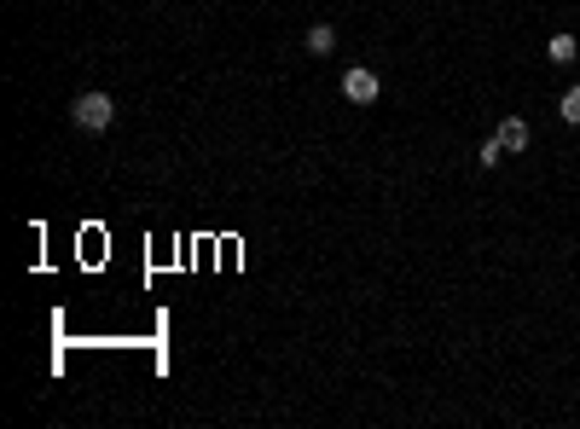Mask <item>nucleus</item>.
Returning a JSON list of instances; mask_svg holds the SVG:
<instances>
[{
	"label": "nucleus",
	"instance_id": "nucleus-1",
	"mask_svg": "<svg viewBox=\"0 0 580 429\" xmlns=\"http://www.w3.org/2000/svg\"><path fill=\"white\" fill-rule=\"evenodd\" d=\"M70 122H76L82 133H105L110 122H117V99H110V93H76V99H70Z\"/></svg>",
	"mask_w": 580,
	"mask_h": 429
},
{
	"label": "nucleus",
	"instance_id": "nucleus-2",
	"mask_svg": "<svg viewBox=\"0 0 580 429\" xmlns=\"http://www.w3.org/2000/svg\"><path fill=\"white\" fill-rule=\"evenodd\" d=\"M377 93H384L377 70H366V64H349V70H342V99H349V105H377Z\"/></svg>",
	"mask_w": 580,
	"mask_h": 429
},
{
	"label": "nucleus",
	"instance_id": "nucleus-3",
	"mask_svg": "<svg viewBox=\"0 0 580 429\" xmlns=\"http://www.w3.org/2000/svg\"><path fill=\"white\" fill-rule=\"evenodd\" d=\"M302 47H307L314 58H331V53H337V30H331V23H307Z\"/></svg>",
	"mask_w": 580,
	"mask_h": 429
},
{
	"label": "nucleus",
	"instance_id": "nucleus-4",
	"mask_svg": "<svg viewBox=\"0 0 580 429\" xmlns=\"http://www.w3.org/2000/svg\"><path fill=\"white\" fill-rule=\"evenodd\" d=\"M528 140H534V133H528L523 116H505L499 122V145H505V151H528Z\"/></svg>",
	"mask_w": 580,
	"mask_h": 429
},
{
	"label": "nucleus",
	"instance_id": "nucleus-5",
	"mask_svg": "<svg viewBox=\"0 0 580 429\" xmlns=\"http://www.w3.org/2000/svg\"><path fill=\"white\" fill-rule=\"evenodd\" d=\"M546 53H551V64H575V53H580V47H575V35H551V41H546Z\"/></svg>",
	"mask_w": 580,
	"mask_h": 429
},
{
	"label": "nucleus",
	"instance_id": "nucleus-6",
	"mask_svg": "<svg viewBox=\"0 0 580 429\" xmlns=\"http://www.w3.org/2000/svg\"><path fill=\"white\" fill-rule=\"evenodd\" d=\"M558 116L569 122V128H580V88H569V93L558 99Z\"/></svg>",
	"mask_w": 580,
	"mask_h": 429
},
{
	"label": "nucleus",
	"instance_id": "nucleus-7",
	"mask_svg": "<svg viewBox=\"0 0 580 429\" xmlns=\"http://www.w3.org/2000/svg\"><path fill=\"white\" fill-rule=\"evenodd\" d=\"M499 157H511V151H505V145H499V133H493V140H482L476 163H482V168H499Z\"/></svg>",
	"mask_w": 580,
	"mask_h": 429
}]
</instances>
